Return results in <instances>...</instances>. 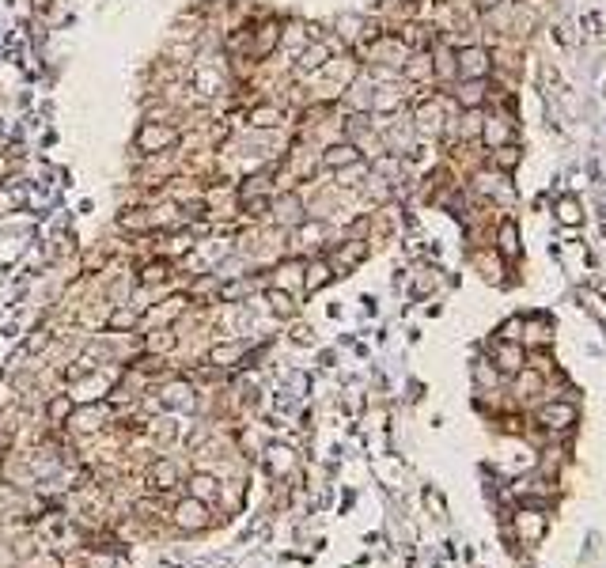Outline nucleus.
I'll use <instances>...</instances> for the list:
<instances>
[{
  "label": "nucleus",
  "instance_id": "nucleus-1",
  "mask_svg": "<svg viewBox=\"0 0 606 568\" xmlns=\"http://www.w3.org/2000/svg\"><path fill=\"white\" fill-rule=\"evenodd\" d=\"M489 50L481 46H462L455 53V76H462V80H485L489 76Z\"/></svg>",
  "mask_w": 606,
  "mask_h": 568
},
{
  "label": "nucleus",
  "instance_id": "nucleus-2",
  "mask_svg": "<svg viewBox=\"0 0 606 568\" xmlns=\"http://www.w3.org/2000/svg\"><path fill=\"white\" fill-rule=\"evenodd\" d=\"M538 424L546 432H568L576 424V406L572 402H542L538 406Z\"/></svg>",
  "mask_w": 606,
  "mask_h": 568
},
{
  "label": "nucleus",
  "instance_id": "nucleus-3",
  "mask_svg": "<svg viewBox=\"0 0 606 568\" xmlns=\"http://www.w3.org/2000/svg\"><path fill=\"white\" fill-rule=\"evenodd\" d=\"M493 368H497L500 375H520L527 368V348L520 341H500L493 348Z\"/></svg>",
  "mask_w": 606,
  "mask_h": 568
},
{
  "label": "nucleus",
  "instance_id": "nucleus-4",
  "mask_svg": "<svg viewBox=\"0 0 606 568\" xmlns=\"http://www.w3.org/2000/svg\"><path fill=\"white\" fill-rule=\"evenodd\" d=\"M515 534H520L523 542H538L546 534V508H531L523 504L515 511Z\"/></svg>",
  "mask_w": 606,
  "mask_h": 568
},
{
  "label": "nucleus",
  "instance_id": "nucleus-5",
  "mask_svg": "<svg viewBox=\"0 0 606 568\" xmlns=\"http://www.w3.org/2000/svg\"><path fill=\"white\" fill-rule=\"evenodd\" d=\"M205 516H208L205 504L193 496V500H182V504H179V511H174V523L186 527V530H193V527H205Z\"/></svg>",
  "mask_w": 606,
  "mask_h": 568
},
{
  "label": "nucleus",
  "instance_id": "nucleus-6",
  "mask_svg": "<svg viewBox=\"0 0 606 568\" xmlns=\"http://www.w3.org/2000/svg\"><path fill=\"white\" fill-rule=\"evenodd\" d=\"M322 163H326V167H334V171L352 167V163H360V148L357 144H334V148L322 152Z\"/></svg>",
  "mask_w": 606,
  "mask_h": 568
},
{
  "label": "nucleus",
  "instance_id": "nucleus-7",
  "mask_svg": "<svg viewBox=\"0 0 606 568\" xmlns=\"http://www.w3.org/2000/svg\"><path fill=\"white\" fill-rule=\"evenodd\" d=\"M171 140H174V133H171V129H159L156 122H148L145 129H140L137 144H140V152H159L163 144H171Z\"/></svg>",
  "mask_w": 606,
  "mask_h": 568
},
{
  "label": "nucleus",
  "instance_id": "nucleus-8",
  "mask_svg": "<svg viewBox=\"0 0 606 568\" xmlns=\"http://www.w3.org/2000/svg\"><path fill=\"white\" fill-rule=\"evenodd\" d=\"M485 91H489V87H485V80H462L459 84V103L466 106V110H478V106L485 103Z\"/></svg>",
  "mask_w": 606,
  "mask_h": 568
},
{
  "label": "nucleus",
  "instance_id": "nucleus-9",
  "mask_svg": "<svg viewBox=\"0 0 606 568\" xmlns=\"http://www.w3.org/2000/svg\"><path fill=\"white\" fill-rule=\"evenodd\" d=\"M497 246H500V254H504V258H515V254H520V232H515V224H512V220H504V224H500V232H497Z\"/></svg>",
  "mask_w": 606,
  "mask_h": 568
},
{
  "label": "nucleus",
  "instance_id": "nucleus-10",
  "mask_svg": "<svg viewBox=\"0 0 606 568\" xmlns=\"http://www.w3.org/2000/svg\"><path fill=\"white\" fill-rule=\"evenodd\" d=\"M549 322H542V319H531V322H523V334H520V341H527V345H549Z\"/></svg>",
  "mask_w": 606,
  "mask_h": 568
},
{
  "label": "nucleus",
  "instance_id": "nucleus-11",
  "mask_svg": "<svg viewBox=\"0 0 606 568\" xmlns=\"http://www.w3.org/2000/svg\"><path fill=\"white\" fill-rule=\"evenodd\" d=\"M330 273H334L330 261H311V266H307V277H303V288L307 292H318V284H326Z\"/></svg>",
  "mask_w": 606,
  "mask_h": 568
},
{
  "label": "nucleus",
  "instance_id": "nucleus-12",
  "mask_svg": "<svg viewBox=\"0 0 606 568\" xmlns=\"http://www.w3.org/2000/svg\"><path fill=\"white\" fill-rule=\"evenodd\" d=\"M504 137H508V122H504V118H493V122H485V125H481V140H485V144L500 148V144H504Z\"/></svg>",
  "mask_w": 606,
  "mask_h": 568
},
{
  "label": "nucleus",
  "instance_id": "nucleus-13",
  "mask_svg": "<svg viewBox=\"0 0 606 568\" xmlns=\"http://www.w3.org/2000/svg\"><path fill=\"white\" fill-rule=\"evenodd\" d=\"M515 390H520V398H531V394H538V390H542V375H538V371H520V375H515Z\"/></svg>",
  "mask_w": 606,
  "mask_h": 568
},
{
  "label": "nucleus",
  "instance_id": "nucleus-14",
  "mask_svg": "<svg viewBox=\"0 0 606 568\" xmlns=\"http://www.w3.org/2000/svg\"><path fill=\"white\" fill-rule=\"evenodd\" d=\"M580 216L583 212H580V201L576 198H561L557 201V220L561 224H580Z\"/></svg>",
  "mask_w": 606,
  "mask_h": 568
},
{
  "label": "nucleus",
  "instance_id": "nucleus-15",
  "mask_svg": "<svg viewBox=\"0 0 606 568\" xmlns=\"http://www.w3.org/2000/svg\"><path fill=\"white\" fill-rule=\"evenodd\" d=\"M174 485V466L171 462H156L152 466V489H171Z\"/></svg>",
  "mask_w": 606,
  "mask_h": 568
},
{
  "label": "nucleus",
  "instance_id": "nucleus-16",
  "mask_svg": "<svg viewBox=\"0 0 606 568\" xmlns=\"http://www.w3.org/2000/svg\"><path fill=\"white\" fill-rule=\"evenodd\" d=\"M410 76H413V80H428V76H436L432 57H428V53H417L413 64H410Z\"/></svg>",
  "mask_w": 606,
  "mask_h": 568
},
{
  "label": "nucleus",
  "instance_id": "nucleus-17",
  "mask_svg": "<svg viewBox=\"0 0 606 568\" xmlns=\"http://www.w3.org/2000/svg\"><path fill=\"white\" fill-rule=\"evenodd\" d=\"M163 277H167V261H148L145 269H140V284H159Z\"/></svg>",
  "mask_w": 606,
  "mask_h": 568
},
{
  "label": "nucleus",
  "instance_id": "nucleus-18",
  "mask_svg": "<svg viewBox=\"0 0 606 568\" xmlns=\"http://www.w3.org/2000/svg\"><path fill=\"white\" fill-rule=\"evenodd\" d=\"M269 303H273V311H277V314H292L296 311V303H292V296L284 288H269Z\"/></svg>",
  "mask_w": 606,
  "mask_h": 568
},
{
  "label": "nucleus",
  "instance_id": "nucleus-19",
  "mask_svg": "<svg viewBox=\"0 0 606 568\" xmlns=\"http://www.w3.org/2000/svg\"><path fill=\"white\" fill-rule=\"evenodd\" d=\"M190 485H193V496H197V500H201V496L213 500V496H216V482H213V477H205V474H197Z\"/></svg>",
  "mask_w": 606,
  "mask_h": 568
},
{
  "label": "nucleus",
  "instance_id": "nucleus-20",
  "mask_svg": "<svg viewBox=\"0 0 606 568\" xmlns=\"http://www.w3.org/2000/svg\"><path fill=\"white\" fill-rule=\"evenodd\" d=\"M110 330H133V326H137V314L133 311H118V314H110Z\"/></svg>",
  "mask_w": 606,
  "mask_h": 568
},
{
  "label": "nucleus",
  "instance_id": "nucleus-21",
  "mask_svg": "<svg viewBox=\"0 0 606 568\" xmlns=\"http://www.w3.org/2000/svg\"><path fill=\"white\" fill-rule=\"evenodd\" d=\"M512 163H520V148H512V144H500V148H497V167H500V171H508Z\"/></svg>",
  "mask_w": 606,
  "mask_h": 568
},
{
  "label": "nucleus",
  "instance_id": "nucleus-22",
  "mask_svg": "<svg viewBox=\"0 0 606 568\" xmlns=\"http://www.w3.org/2000/svg\"><path fill=\"white\" fill-rule=\"evenodd\" d=\"M69 413H72V402H69V398H53V402H50V417L57 421V424L69 421Z\"/></svg>",
  "mask_w": 606,
  "mask_h": 568
},
{
  "label": "nucleus",
  "instance_id": "nucleus-23",
  "mask_svg": "<svg viewBox=\"0 0 606 568\" xmlns=\"http://www.w3.org/2000/svg\"><path fill=\"white\" fill-rule=\"evenodd\" d=\"M520 334H523V319H512V322H504L500 341H520Z\"/></svg>",
  "mask_w": 606,
  "mask_h": 568
},
{
  "label": "nucleus",
  "instance_id": "nucleus-24",
  "mask_svg": "<svg viewBox=\"0 0 606 568\" xmlns=\"http://www.w3.org/2000/svg\"><path fill=\"white\" fill-rule=\"evenodd\" d=\"M273 118H277L273 110H254V114H250V122H254V125H277Z\"/></svg>",
  "mask_w": 606,
  "mask_h": 568
},
{
  "label": "nucleus",
  "instance_id": "nucleus-25",
  "mask_svg": "<svg viewBox=\"0 0 606 568\" xmlns=\"http://www.w3.org/2000/svg\"><path fill=\"white\" fill-rule=\"evenodd\" d=\"M478 379H481V383H497V371H493V368H478Z\"/></svg>",
  "mask_w": 606,
  "mask_h": 568
},
{
  "label": "nucleus",
  "instance_id": "nucleus-26",
  "mask_svg": "<svg viewBox=\"0 0 606 568\" xmlns=\"http://www.w3.org/2000/svg\"><path fill=\"white\" fill-rule=\"evenodd\" d=\"M402 4H417V0H402Z\"/></svg>",
  "mask_w": 606,
  "mask_h": 568
}]
</instances>
